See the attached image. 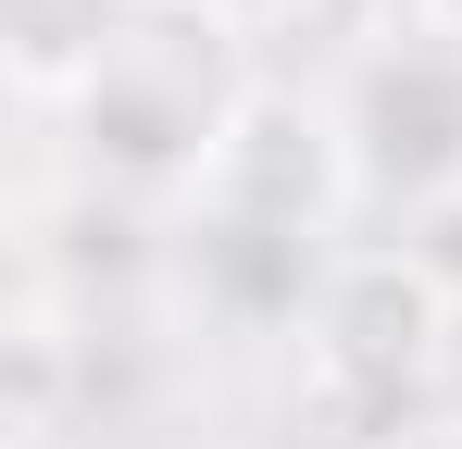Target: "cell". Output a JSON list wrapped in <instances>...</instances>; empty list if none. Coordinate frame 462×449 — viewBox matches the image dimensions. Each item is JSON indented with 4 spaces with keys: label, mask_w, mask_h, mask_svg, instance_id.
Here are the masks:
<instances>
[{
    "label": "cell",
    "mask_w": 462,
    "mask_h": 449,
    "mask_svg": "<svg viewBox=\"0 0 462 449\" xmlns=\"http://www.w3.org/2000/svg\"><path fill=\"white\" fill-rule=\"evenodd\" d=\"M138 25H151V0H0V75L25 113H76Z\"/></svg>",
    "instance_id": "obj_5"
},
{
    "label": "cell",
    "mask_w": 462,
    "mask_h": 449,
    "mask_svg": "<svg viewBox=\"0 0 462 449\" xmlns=\"http://www.w3.org/2000/svg\"><path fill=\"white\" fill-rule=\"evenodd\" d=\"M237 100H250V75H237V38L226 25H200L188 0H151V25L113 50V75L88 87L76 113V150L88 175H113V188H200V162L213 138L237 125Z\"/></svg>",
    "instance_id": "obj_2"
},
{
    "label": "cell",
    "mask_w": 462,
    "mask_h": 449,
    "mask_svg": "<svg viewBox=\"0 0 462 449\" xmlns=\"http://www.w3.org/2000/svg\"><path fill=\"white\" fill-rule=\"evenodd\" d=\"M387 449H462V412H438V425H412V437H387Z\"/></svg>",
    "instance_id": "obj_8"
},
{
    "label": "cell",
    "mask_w": 462,
    "mask_h": 449,
    "mask_svg": "<svg viewBox=\"0 0 462 449\" xmlns=\"http://www.w3.org/2000/svg\"><path fill=\"white\" fill-rule=\"evenodd\" d=\"M387 38H462V0H400V25Z\"/></svg>",
    "instance_id": "obj_7"
},
{
    "label": "cell",
    "mask_w": 462,
    "mask_h": 449,
    "mask_svg": "<svg viewBox=\"0 0 462 449\" xmlns=\"http://www.w3.org/2000/svg\"><path fill=\"white\" fill-rule=\"evenodd\" d=\"M200 25H226V38H275V25H300L312 0H188Z\"/></svg>",
    "instance_id": "obj_6"
},
{
    "label": "cell",
    "mask_w": 462,
    "mask_h": 449,
    "mask_svg": "<svg viewBox=\"0 0 462 449\" xmlns=\"http://www.w3.org/2000/svg\"><path fill=\"white\" fill-rule=\"evenodd\" d=\"M337 138L363 200L400 213L462 200V38H375L337 87Z\"/></svg>",
    "instance_id": "obj_3"
},
{
    "label": "cell",
    "mask_w": 462,
    "mask_h": 449,
    "mask_svg": "<svg viewBox=\"0 0 462 449\" xmlns=\"http://www.w3.org/2000/svg\"><path fill=\"white\" fill-rule=\"evenodd\" d=\"M350 200L363 188H350L337 100H300V87H250L200 162V188H188V213H237V224H275V237H325Z\"/></svg>",
    "instance_id": "obj_4"
},
{
    "label": "cell",
    "mask_w": 462,
    "mask_h": 449,
    "mask_svg": "<svg viewBox=\"0 0 462 449\" xmlns=\"http://www.w3.org/2000/svg\"><path fill=\"white\" fill-rule=\"evenodd\" d=\"M450 325H462V299L412 262V237H387V250H337L325 288H312V312H300L312 412L375 425V449L412 437V399H425L438 362H450Z\"/></svg>",
    "instance_id": "obj_1"
}]
</instances>
